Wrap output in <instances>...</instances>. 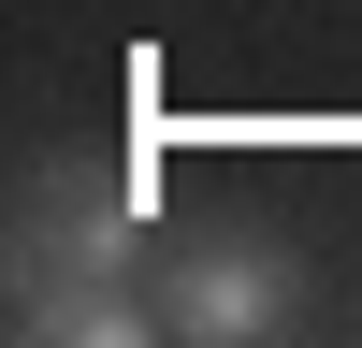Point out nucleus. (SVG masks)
<instances>
[{
    "instance_id": "obj_1",
    "label": "nucleus",
    "mask_w": 362,
    "mask_h": 348,
    "mask_svg": "<svg viewBox=\"0 0 362 348\" xmlns=\"http://www.w3.org/2000/svg\"><path fill=\"white\" fill-rule=\"evenodd\" d=\"M145 160H44L15 203V334L44 348H145L160 305H131V247H145Z\"/></svg>"
},
{
    "instance_id": "obj_2",
    "label": "nucleus",
    "mask_w": 362,
    "mask_h": 348,
    "mask_svg": "<svg viewBox=\"0 0 362 348\" xmlns=\"http://www.w3.org/2000/svg\"><path fill=\"white\" fill-rule=\"evenodd\" d=\"M290 247H247V232H218V247H189L160 276V319L174 334H203V348H261V334H290Z\"/></svg>"
}]
</instances>
